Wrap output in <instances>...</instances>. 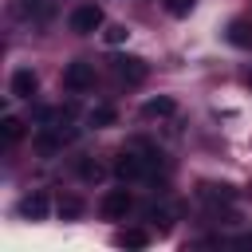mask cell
Here are the masks:
<instances>
[{"instance_id": "8fae6325", "label": "cell", "mask_w": 252, "mask_h": 252, "mask_svg": "<svg viewBox=\"0 0 252 252\" xmlns=\"http://www.w3.org/2000/svg\"><path fill=\"white\" fill-rule=\"evenodd\" d=\"M224 35H228L232 47H252V24H248V20H232Z\"/></svg>"}, {"instance_id": "9a60e30c", "label": "cell", "mask_w": 252, "mask_h": 252, "mask_svg": "<svg viewBox=\"0 0 252 252\" xmlns=\"http://www.w3.org/2000/svg\"><path fill=\"white\" fill-rule=\"evenodd\" d=\"M126 35H130V32H126V24H110V28L102 32V39H106L110 47H118V43H126Z\"/></svg>"}, {"instance_id": "5bb4252c", "label": "cell", "mask_w": 252, "mask_h": 252, "mask_svg": "<svg viewBox=\"0 0 252 252\" xmlns=\"http://www.w3.org/2000/svg\"><path fill=\"white\" fill-rule=\"evenodd\" d=\"M79 213H83V201L79 197H59V217L63 220H75Z\"/></svg>"}, {"instance_id": "30bf717a", "label": "cell", "mask_w": 252, "mask_h": 252, "mask_svg": "<svg viewBox=\"0 0 252 252\" xmlns=\"http://www.w3.org/2000/svg\"><path fill=\"white\" fill-rule=\"evenodd\" d=\"M114 244L118 248H146L150 244V232L146 228H122V232H114Z\"/></svg>"}, {"instance_id": "ffe728a7", "label": "cell", "mask_w": 252, "mask_h": 252, "mask_svg": "<svg viewBox=\"0 0 252 252\" xmlns=\"http://www.w3.org/2000/svg\"><path fill=\"white\" fill-rule=\"evenodd\" d=\"M248 91H252V75H248Z\"/></svg>"}, {"instance_id": "d6986e66", "label": "cell", "mask_w": 252, "mask_h": 252, "mask_svg": "<svg viewBox=\"0 0 252 252\" xmlns=\"http://www.w3.org/2000/svg\"><path fill=\"white\" fill-rule=\"evenodd\" d=\"M28 4H43V0H28Z\"/></svg>"}, {"instance_id": "4fadbf2b", "label": "cell", "mask_w": 252, "mask_h": 252, "mask_svg": "<svg viewBox=\"0 0 252 252\" xmlns=\"http://www.w3.org/2000/svg\"><path fill=\"white\" fill-rule=\"evenodd\" d=\"M0 134H4V142H8V146H16V142L24 138V122H20L16 114H8V118L0 122Z\"/></svg>"}, {"instance_id": "5b68a950", "label": "cell", "mask_w": 252, "mask_h": 252, "mask_svg": "<svg viewBox=\"0 0 252 252\" xmlns=\"http://www.w3.org/2000/svg\"><path fill=\"white\" fill-rule=\"evenodd\" d=\"M197 197H201L205 205H232V201H236V189L224 185V181H220V185H217V181H205V185L197 189Z\"/></svg>"}, {"instance_id": "ba28073f", "label": "cell", "mask_w": 252, "mask_h": 252, "mask_svg": "<svg viewBox=\"0 0 252 252\" xmlns=\"http://www.w3.org/2000/svg\"><path fill=\"white\" fill-rule=\"evenodd\" d=\"M173 110H177V102L169 94H158V98H146L142 102V118H169Z\"/></svg>"}, {"instance_id": "7c38bea8", "label": "cell", "mask_w": 252, "mask_h": 252, "mask_svg": "<svg viewBox=\"0 0 252 252\" xmlns=\"http://www.w3.org/2000/svg\"><path fill=\"white\" fill-rule=\"evenodd\" d=\"M87 122H91L94 130H102V126H114V122H118V110H114V106H94V110L87 114Z\"/></svg>"}, {"instance_id": "6da1fadb", "label": "cell", "mask_w": 252, "mask_h": 252, "mask_svg": "<svg viewBox=\"0 0 252 252\" xmlns=\"http://www.w3.org/2000/svg\"><path fill=\"white\" fill-rule=\"evenodd\" d=\"M63 87H67V91H75V94L91 91V87H94V63H87V59L67 63V71H63Z\"/></svg>"}, {"instance_id": "8992f818", "label": "cell", "mask_w": 252, "mask_h": 252, "mask_svg": "<svg viewBox=\"0 0 252 252\" xmlns=\"http://www.w3.org/2000/svg\"><path fill=\"white\" fill-rule=\"evenodd\" d=\"M47 209H51V201H47V193H39V189L20 201V217H24V220H43Z\"/></svg>"}, {"instance_id": "52a82bcc", "label": "cell", "mask_w": 252, "mask_h": 252, "mask_svg": "<svg viewBox=\"0 0 252 252\" xmlns=\"http://www.w3.org/2000/svg\"><path fill=\"white\" fill-rule=\"evenodd\" d=\"M35 87H39V79H35L32 67H20V71L12 75V98H32Z\"/></svg>"}, {"instance_id": "277c9868", "label": "cell", "mask_w": 252, "mask_h": 252, "mask_svg": "<svg viewBox=\"0 0 252 252\" xmlns=\"http://www.w3.org/2000/svg\"><path fill=\"white\" fill-rule=\"evenodd\" d=\"M110 67H114V75L126 79V83H142V79L150 75L146 59H138V55H118V59H110Z\"/></svg>"}, {"instance_id": "7a4b0ae2", "label": "cell", "mask_w": 252, "mask_h": 252, "mask_svg": "<svg viewBox=\"0 0 252 252\" xmlns=\"http://www.w3.org/2000/svg\"><path fill=\"white\" fill-rule=\"evenodd\" d=\"M67 24H71V32H75V35H91V32H98V28H102V8H98V4H79V8L71 12V20H67Z\"/></svg>"}, {"instance_id": "9c48e42d", "label": "cell", "mask_w": 252, "mask_h": 252, "mask_svg": "<svg viewBox=\"0 0 252 252\" xmlns=\"http://www.w3.org/2000/svg\"><path fill=\"white\" fill-rule=\"evenodd\" d=\"M75 173H79V181H87V185H98V181L106 177V169H102L94 158H79V161H75Z\"/></svg>"}, {"instance_id": "e0dca14e", "label": "cell", "mask_w": 252, "mask_h": 252, "mask_svg": "<svg viewBox=\"0 0 252 252\" xmlns=\"http://www.w3.org/2000/svg\"><path fill=\"white\" fill-rule=\"evenodd\" d=\"M146 220H154V224H158V232H169V213H165V209H150V213H146Z\"/></svg>"}, {"instance_id": "2e32d148", "label": "cell", "mask_w": 252, "mask_h": 252, "mask_svg": "<svg viewBox=\"0 0 252 252\" xmlns=\"http://www.w3.org/2000/svg\"><path fill=\"white\" fill-rule=\"evenodd\" d=\"M161 4H165L169 16H189V12L197 8V0H161Z\"/></svg>"}, {"instance_id": "ac0fdd59", "label": "cell", "mask_w": 252, "mask_h": 252, "mask_svg": "<svg viewBox=\"0 0 252 252\" xmlns=\"http://www.w3.org/2000/svg\"><path fill=\"white\" fill-rule=\"evenodd\" d=\"M236 244H240V248H252V232H244V236H236Z\"/></svg>"}, {"instance_id": "3957f363", "label": "cell", "mask_w": 252, "mask_h": 252, "mask_svg": "<svg viewBox=\"0 0 252 252\" xmlns=\"http://www.w3.org/2000/svg\"><path fill=\"white\" fill-rule=\"evenodd\" d=\"M134 209V197H130V189H110V193H102V205H98V213L106 217V220H126V213Z\"/></svg>"}]
</instances>
